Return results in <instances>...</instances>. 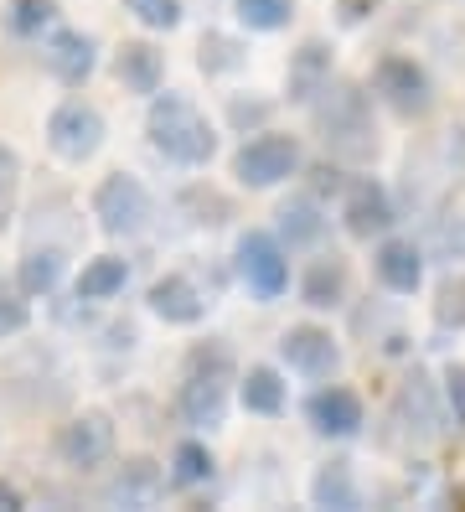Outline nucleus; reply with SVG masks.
<instances>
[{"label": "nucleus", "mask_w": 465, "mask_h": 512, "mask_svg": "<svg viewBox=\"0 0 465 512\" xmlns=\"http://www.w3.org/2000/svg\"><path fill=\"white\" fill-rule=\"evenodd\" d=\"M378 6H383V0H336V11H341V21H347V26H362Z\"/></svg>", "instance_id": "obj_35"}, {"label": "nucleus", "mask_w": 465, "mask_h": 512, "mask_svg": "<svg viewBox=\"0 0 465 512\" xmlns=\"http://www.w3.org/2000/svg\"><path fill=\"white\" fill-rule=\"evenodd\" d=\"M62 269H68V254H62V244H42V249L31 244V249H26V259H21L16 285H21L26 295H47V290H57Z\"/></svg>", "instance_id": "obj_21"}, {"label": "nucleus", "mask_w": 465, "mask_h": 512, "mask_svg": "<svg viewBox=\"0 0 465 512\" xmlns=\"http://www.w3.org/2000/svg\"><path fill=\"white\" fill-rule=\"evenodd\" d=\"M378 94H383L403 119H419V114H429V104H434L429 73L414 63V57H383V63H378Z\"/></svg>", "instance_id": "obj_8"}, {"label": "nucleus", "mask_w": 465, "mask_h": 512, "mask_svg": "<svg viewBox=\"0 0 465 512\" xmlns=\"http://www.w3.org/2000/svg\"><path fill=\"white\" fill-rule=\"evenodd\" d=\"M21 326H26V306H21L16 295L0 290V337H16Z\"/></svg>", "instance_id": "obj_33"}, {"label": "nucleus", "mask_w": 465, "mask_h": 512, "mask_svg": "<svg viewBox=\"0 0 465 512\" xmlns=\"http://www.w3.org/2000/svg\"><path fill=\"white\" fill-rule=\"evenodd\" d=\"M434 321L440 326H465V280H445L440 295H434Z\"/></svg>", "instance_id": "obj_31"}, {"label": "nucleus", "mask_w": 465, "mask_h": 512, "mask_svg": "<svg viewBox=\"0 0 465 512\" xmlns=\"http://www.w3.org/2000/svg\"><path fill=\"white\" fill-rule=\"evenodd\" d=\"M145 135L176 166H207L212 150H217V135L207 125V114L181 94H155V104L145 114Z\"/></svg>", "instance_id": "obj_2"}, {"label": "nucleus", "mask_w": 465, "mask_h": 512, "mask_svg": "<svg viewBox=\"0 0 465 512\" xmlns=\"http://www.w3.org/2000/svg\"><path fill=\"white\" fill-rule=\"evenodd\" d=\"M228 383H233V352L223 342L192 347L186 357V383H181V419L197 430H217L228 409Z\"/></svg>", "instance_id": "obj_3"}, {"label": "nucleus", "mask_w": 465, "mask_h": 512, "mask_svg": "<svg viewBox=\"0 0 465 512\" xmlns=\"http://www.w3.org/2000/svg\"><path fill=\"white\" fill-rule=\"evenodd\" d=\"M243 63H248V47L233 42V37H223V32H207L202 47H197V68H202L207 78L233 73V68H243Z\"/></svg>", "instance_id": "obj_25"}, {"label": "nucleus", "mask_w": 465, "mask_h": 512, "mask_svg": "<svg viewBox=\"0 0 465 512\" xmlns=\"http://www.w3.org/2000/svg\"><path fill=\"white\" fill-rule=\"evenodd\" d=\"M279 352H285V363L305 378H331L336 363H341L331 331H321V326H290L285 337H279Z\"/></svg>", "instance_id": "obj_10"}, {"label": "nucleus", "mask_w": 465, "mask_h": 512, "mask_svg": "<svg viewBox=\"0 0 465 512\" xmlns=\"http://www.w3.org/2000/svg\"><path fill=\"white\" fill-rule=\"evenodd\" d=\"M124 280H130V264L104 254V259H93L83 264V275H78V300H109L124 290Z\"/></svg>", "instance_id": "obj_23"}, {"label": "nucleus", "mask_w": 465, "mask_h": 512, "mask_svg": "<svg viewBox=\"0 0 465 512\" xmlns=\"http://www.w3.org/2000/svg\"><path fill=\"white\" fill-rule=\"evenodd\" d=\"M341 295H347V259L341 254H326L305 269V285H300V300L310 311H331L341 306Z\"/></svg>", "instance_id": "obj_15"}, {"label": "nucleus", "mask_w": 465, "mask_h": 512, "mask_svg": "<svg viewBox=\"0 0 465 512\" xmlns=\"http://www.w3.org/2000/svg\"><path fill=\"white\" fill-rule=\"evenodd\" d=\"M295 166H300V145L290 135H259V140H248L233 156V176L243 187H254V192L279 187L285 176H295Z\"/></svg>", "instance_id": "obj_7"}, {"label": "nucleus", "mask_w": 465, "mask_h": 512, "mask_svg": "<svg viewBox=\"0 0 465 512\" xmlns=\"http://www.w3.org/2000/svg\"><path fill=\"white\" fill-rule=\"evenodd\" d=\"M378 280L398 295H414L419 280H424V259L419 249L409 244V238H388V244L378 249Z\"/></svg>", "instance_id": "obj_17"}, {"label": "nucleus", "mask_w": 465, "mask_h": 512, "mask_svg": "<svg viewBox=\"0 0 465 512\" xmlns=\"http://www.w3.org/2000/svg\"><path fill=\"white\" fill-rule=\"evenodd\" d=\"M445 249H455V254H465V223H455V228L445 233Z\"/></svg>", "instance_id": "obj_38"}, {"label": "nucleus", "mask_w": 465, "mask_h": 512, "mask_svg": "<svg viewBox=\"0 0 465 512\" xmlns=\"http://www.w3.org/2000/svg\"><path fill=\"white\" fill-rule=\"evenodd\" d=\"M341 218H347V233L352 238H372V233H388L393 228V202L367 176V182H352L347 187V207H341Z\"/></svg>", "instance_id": "obj_11"}, {"label": "nucleus", "mask_w": 465, "mask_h": 512, "mask_svg": "<svg viewBox=\"0 0 465 512\" xmlns=\"http://www.w3.org/2000/svg\"><path fill=\"white\" fill-rule=\"evenodd\" d=\"M21 182V161H16V150L11 145H0V202H6Z\"/></svg>", "instance_id": "obj_34"}, {"label": "nucleus", "mask_w": 465, "mask_h": 512, "mask_svg": "<svg viewBox=\"0 0 465 512\" xmlns=\"http://www.w3.org/2000/svg\"><path fill=\"white\" fill-rule=\"evenodd\" d=\"M124 6H130L135 21L150 26V32H171V26L181 21V0H124Z\"/></svg>", "instance_id": "obj_30"}, {"label": "nucleus", "mask_w": 465, "mask_h": 512, "mask_svg": "<svg viewBox=\"0 0 465 512\" xmlns=\"http://www.w3.org/2000/svg\"><path fill=\"white\" fill-rule=\"evenodd\" d=\"M310 502L316 507H336V512H352L357 507V481H352V466L347 461H331L316 471L310 481Z\"/></svg>", "instance_id": "obj_22"}, {"label": "nucleus", "mask_w": 465, "mask_h": 512, "mask_svg": "<svg viewBox=\"0 0 465 512\" xmlns=\"http://www.w3.org/2000/svg\"><path fill=\"white\" fill-rule=\"evenodd\" d=\"M207 476H212L207 445H197V440L176 445V456H171V481H176V487H197V481H207Z\"/></svg>", "instance_id": "obj_29"}, {"label": "nucleus", "mask_w": 465, "mask_h": 512, "mask_svg": "<svg viewBox=\"0 0 465 512\" xmlns=\"http://www.w3.org/2000/svg\"><path fill=\"white\" fill-rule=\"evenodd\" d=\"M114 73H119V83L130 88V94H155L166 63H161V52H155L150 42H124L119 57H114Z\"/></svg>", "instance_id": "obj_16"}, {"label": "nucleus", "mask_w": 465, "mask_h": 512, "mask_svg": "<svg viewBox=\"0 0 465 512\" xmlns=\"http://www.w3.org/2000/svg\"><path fill=\"white\" fill-rule=\"evenodd\" d=\"M93 218H99V228L109 238H135L145 223H150V192L140 176H104L99 192H93Z\"/></svg>", "instance_id": "obj_4"}, {"label": "nucleus", "mask_w": 465, "mask_h": 512, "mask_svg": "<svg viewBox=\"0 0 465 512\" xmlns=\"http://www.w3.org/2000/svg\"><path fill=\"white\" fill-rule=\"evenodd\" d=\"M0 512H21V492L11 487V481H0Z\"/></svg>", "instance_id": "obj_37"}, {"label": "nucleus", "mask_w": 465, "mask_h": 512, "mask_svg": "<svg viewBox=\"0 0 465 512\" xmlns=\"http://www.w3.org/2000/svg\"><path fill=\"white\" fill-rule=\"evenodd\" d=\"M57 450H62V461H68V466H99V461H109L114 456V419L104 409L78 414L73 425H62Z\"/></svg>", "instance_id": "obj_9"}, {"label": "nucleus", "mask_w": 465, "mask_h": 512, "mask_svg": "<svg viewBox=\"0 0 465 512\" xmlns=\"http://www.w3.org/2000/svg\"><path fill=\"white\" fill-rule=\"evenodd\" d=\"M150 311L161 321H171V326H197L207 316V295L186 275H166V280L150 285Z\"/></svg>", "instance_id": "obj_12"}, {"label": "nucleus", "mask_w": 465, "mask_h": 512, "mask_svg": "<svg viewBox=\"0 0 465 512\" xmlns=\"http://www.w3.org/2000/svg\"><path fill=\"white\" fill-rule=\"evenodd\" d=\"M393 419L403 430H409L414 440H429L434 430H440V404H434V388L424 373H414L409 383L398 388V404H393Z\"/></svg>", "instance_id": "obj_14"}, {"label": "nucleus", "mask_w": 465, "mask_h": 512, "mask_svg": "<svg viewBox=\"0 0 465 512\" xmlns=\"http://www.w3.org/2000/svg\"><path fill=\"white\" fill-rule=\"evenodd\" d=\"M305 414L321 435H336V440L362 430V399L352 394V388H321V394L305 404Z\"/></svg>", "instance_id": "obj_13"}, {"label": "nucleus", "mask_w": 465, "mask_h": 512, "mask_svg": "<svg viewBox=\"0 0 465 512\" xmlns=\"http://www.w3.org/2000/svg\"><path fill=\"white\" fill-rule=\"evenodd\" d=\"M326 78H331V47H326V42H305V47L290 57V99H295V104H310Z\"/></svg>", "instance_id": "obj_19"}, {"label": "nucleus", "mask_w": 465, "mask_h": 512, "mask_svg": "<svg viewBox=\"0 0 465 512\" xmlns=\"http://www.w3.org/2000/svg\"><path fill=\"white\" fill-rule=\"evenodd\" d=\"M161 492H166V476L155 471V461H130V466L114 476V487L104 497L109 502H124V507H150Z\"/></svg>", "instance_id": "obj_20"}, {"label": "nucleus", "mask_w": 465, "mask_h": 512, "mask_svg": "<svg viewBox=\"0 0 465 512\" xmlns=\"http://www.w3.org/2000/svg\"><path fill=\"white\" fill-rule=\"evenodd\" d=\"M47 145L57 150L62 161H88V156H99V145H104V114L83 104V99H68V104H57L52 119H47Z\"/></svg>", "instance_id": "obj_6"}, {"label": "nucleus", "mask_w": 465, "mask_h": 512, "mask_svg": "<svg viewBox=\"0 0 465 512\" xmlns=\"http://www.w3.org/2000/svg\"><path fill=\"white\" fill-rule=\"evenodd\" d=\"M290 16L295 0H238V21L254 32H279V26H290Z\"/></svg>", "instance_id": "obj_28"}, {"label": "nucleus", "mask_w": 465, "mask_h": 512, "mask_svg": "<svg viewBox=\"0 0 465 512\" xmlns=\"http://www.w3.org/2000/svg\"><path fill=\"white\" fill-rule=\"evenodd\" d=\"M238 275L243 285L254 290L259 300H279L290 285V259L285 249H279V238L274 233H259V228H248L238 238Z\"/></svg>", "instance_id": "obj_5"}, {"label": "nucleus", "mask_w": 465, "mask_h": 512, "mask_svg": "<svg viewBox=\"0 0 465 512\" xmlns=\"http://www.w3.org/2000/svg\"><path fill=\"white\" fill-rule=\"evenodd\" d=\"M321 228H326V218L310 197H295V202L279 207V238H285V244H316Z\"/></svg>", "instance_id": "obj_24"}, {"label": "nucleus", "mask_w": 465, "mask_h": 512, "mask_svg": "<svg viewBox=\"0 0 465 512\" xmlns=\"http://www.w3.org/2000/svg\"><path fill=\"white\" fill-rule=\"evenodd\" d=\"M310 114H316V130L326 140L331 156L341 161H372L378 156V130H372V109H367V94L357 83L347 78H326L316 88V104H310Z\"/></svg>", "instance_id": "obj_1"}, {"label": "nucleus", "mask_w": 465, "mask_h": 512, "mask_svg": "<svg viewBox=\"0 0 465 512\" xmlns=\"http://www.w3.org/2000/svg\"><path fill=\"white\" fill-rule=\"evenodd\" d=\"M47 68H52V78H62L68 88H78V83L93 73V42H88L83 32H57V37L47 42Z\"/></svg>", "instance_id": "obj_18"}, {"label": "nucleus", "mask_w": 465, "mask_h": 512, "mask_svg": "<svg viewBox=\"0 0 465 512\" xmlns=\"http://www.w3.org/2000/svg\"><path fill=\"white\" fill-rule=\"evenodd\" d=\"M445 394H450L455 414L465 419V368H450V373H445Z\"/></svg>", "instance_id": "obj_36"}, {"label": "nucleus", "mask_w": 465, "mask_h": 512, "mask_svg": "<svg viewBox=\"0 0 465 512\" xmlns=\"http://www.w3.org/2000/svg\"><path fill=\"white\" fill-rule=\"evenodd\" d=\"M57 0H11L6 6V32L11 37H37L42 26H52Z\"/></svg>", "instance_id": "obj_27"}, {"label": "nucleus", "mask_w": 465, "mask_h": 512, "mask_svg": "<svg viewBox=\"0 0 465 512\" xmlns=\"http://www.w3.org/2000/svg\"><path fill=\"white\" fill-rule=\"evenodd\" d=\"M243 409H254V414H279V409H285V383H279L274 368H248V378H243Z\"/></svg>", "instance_id": "obj_26"}, {"label": "nucleus", "mask_w": 465, "mask_h": 512, "mask_svg": "<svg viewBox=\"0 0 465 512\" xmlns=\"http://www.w3.org/2000/svg\"><path fill=\"white\" fill-rule=\"evenodd\" d=\"M228 119H233L238 130L264 125V119H269V104H264V99H233V104H228Z\"/></svg>", "instance_id": "obj_32"}]
</instances>
